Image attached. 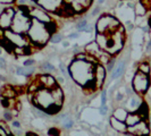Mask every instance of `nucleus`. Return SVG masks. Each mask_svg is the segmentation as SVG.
Listing matches in <instances>:
<instances>
[{"label":"nucleus","instance_id":"f257e3e1","mask_svg":"<svg viewBox=\"0 0 151 136\" xmlns=\"http://www.w3.org/2000/svg\"><path fill=\"white\" fill-rule=\"evenodd\" d=\"M67 70L68 75L73 78V81L83 87L94 79V65L89 61L74 59L68 66Z\"/></svg>","mask_w":151,"mask_h":136},{"label":"nucleus","instance_id":"f03ea898","mask_svg":"<svg viewBox=\"0 0 151 136\" xmlns=\"http://www.w3.org/2000/svg\"><path fill=\"white\" fill-rule=\"evenodd\" d=\"M26 35L33 47H43L47 42H49L51 33L48 31L45 24L33 19L32 25H31L30 30L27 31Z\"/></svg>","mask_w":151,"mask_h":136},{"label":"nucleus","instance_id":"7ed1b4c3","mask_svg":"<svg viewBox=\"0 0 151 136\" xmlns=\"http://www.w3.org/2000/svg\"><path fill=\"white\" fill-rule=\"evenodd\" d=\"M30 9L23 7H17L16 9V15L14 17V21L12 24V30L21 34H26L27 31L30 30L31 25H32V18L29 15Z\"/></svg>","mask_w":151,"mask_h":136},{"label":"nucleus","instance_id":"20e7f679","mask_svg":"<svg viewBox=\"0 0 151 136\" xmlns=\"http://www.w3.org/2000/svg\"><path fill=\"white\" fill-rule=\"evenodd\" d=\"M121 22L110 14H101L99 16L96 23V31L97 33H105V34H111L118 27L121 26Z\"/></svg>","mask_w":151,"mask_h":136},{"label":"nucleus","instance_id":"39448f33","mask_svg":"<svg viewBox=\"0 0 151 136\" xmlns=\"http://www.w3.org/2000/svg\"><path fill=\"white\" fill-rule=\"evenodd\" d=\"M151 85V81L149 75H145L143 73L136 72L133 79H132V90L134 91V93L142 97L148 93V90Z\"/></svg>","mask_w":151,"mask_h":136},{"label":"nucleus","instance_id":"423d86ee","mask_svg":"<svg viewBox=\"0 0 151 136\" xmlns=\"http://www.w3.org/2000/svg\"><path fill=\"white\" fill-rule=\"evenodd\" d=\"M33 106H38L43 110H48L51 106L55 105V100L52 98L51 91L48 89H40L38 92L33 94V99L31 101Z\"/></svg>","mask_w":151,"mask_h":136},{"label":"nucleus","instance_id":"0eeeda50","mask_svg":"<svg viewBox=\"0 0 151 136\" xmlns=\"http://www.w3.org/2000/svg\"><path fill=\"white\" fill-rule=\"evenodd\" d=\"M4 37L14 47H27L31 44L30 40L26 34H21V33L14 32L12 29L4 30Z\"/></svg>","mask_w":151,"mask_h":136},{"label":"nucleus","instance_id":"6e6552de","mask_svg":"<svg viewBox=\"0 0 151 136\" xmlns=\"http://www.w3.org/2000/svg\"><path fill=\"white\" fill-rule=\"evenodd\" d=\"M15 15H16V8L14 6L5 7L4 11L0 15V29H2V30L10 29Z\"/></svg>","mask_w":151,"mask_h":136},{"label":"nucleus","instance_id":"1a4fd4ad","mask_svg":"<svg viewBox=\"0 0 151 136\" xmlns=\"http://www.w3.org/2000/svg\"><path fill=\"white\" fill-rule=\"evenodd\" d=\"M29 15L31 16L32 19H35L38 22L43 23V24H48V23L52 22V17L50 16V14L48 11H45V9L39 7V6L31 8L30 11H29Z\"/></svg>","mask_w":151,"mask_h":136},{"label":"nucleus","instance_id":"9d476101","mask_svg":"<svg viewBox=\"0 0 151 136\" xmlns=\"http://www.w3.org/2000/svg\"><path fill=\"white\" fill-rule=\"evenodd\" d=\"M127 133L134 136H149L150 127H149L148 120H141L134 126L127 127Z\"/></svg>","mask_w":151,"mask_h":136},{"label":"nucleus","instance_id":"9b49d317","mask_svg":"<svg viewBox=\"0 0 151 136\" xmlns=\"http://www.w3.org/2000/svg\"><path fill=\"white\" fill-rule=\"evenodd\" d=\"M64 5V0H38V6L48 13H57Z\"/></svg>","mask_w":151,"mask_h":136},{"label":"nucleus","instance_id":"f8f14e48","mask_svg":"<svg viewBox=\"0 0 151 136\" xmlns=\"http://www.w3.org/2000/svg\"><path fill=\"white\" fill-rule=\"evenodd\" d=\"M106 67L100 62L94 65V82H96V85H97V89H101L104 86V84L106 82Z\"/></svg>","mask_w":151,"mask_h":136},{"label":"nucleus","instance_id":"ddd939ff","mask_svg":"<svg viewBox=\"0 0 151 136\" xmlns=\"http://www.w3.org/2000/svg\"><path fill=\"white\" fill-rule=\"evenodd\" d=\"M37 81L40 84L41 89H48V90H51L53 87H56L57 85H59L56 77H53L51 74H42L37 77Z\"/></svg>","mask_w":151,"mask_h":136},{"label":"nucleus","instance_id":"4468645a","mask_svg":"<svg viewBox=\"0 0 151 136\" xmlns=\"http://www.w3.org/2000/svg\"><path fill=\"white\" fill-rule=\"evenodd\" d=\"M92 0H64V2L72 5L75 14H82L90 6Z\"/></svg>","mask_w":151,"mask_h":136},{"label":"nucleus","instance_id":"2eb2a0df","mask_svg":"<svg viewBox=\"0 0 151 136\" xmlns=\"http://www.w3.org/2000/svg\"><path fill=\"white\" fill-rule=\"evenodd\" d=\"M84 51H85L86 53H89V54H91V56H93V57L97 58V59H99V58L101 57V54L105 52L104 50L100 49V47H99L98 43H97L96 41H92V42H90L89 44L85 45Z\"/></svg>","mask_w":151,"mask_h":136},{"label":"nucleus","instance_id":"dca6fc26","mask_svg":"<svg viewBox=\"0 0 151 136\" xmlns=\"http://www.w3.org/2000/svg\"><path fill=\"white\" fill-rule=\"evenodd\" d=\"M125 69H126V60L123 59V60L117 61V62H116V66L114 67L113 72L110 73V78H111V79H117V78H119V77L124 74Z\"/></svg>","mask_w":151,"mask_h":136},{"label":"nucleus","instance_id":"f3484780","mask_svg":"<svg viewBox=\"0 0 151 136\" xmlns=\"http://www.w3.org/2000/svg\"><path fill=\"white\" fill-rule=\"evenodd\" d=\"M142 100L140 99V95H137L136 94L135 97L134 95H132L131 98H129V102H127V105L125 107V109L129 111V112H134V111H137V109L140 108V106L142 105Z\"/></svg>","mask_w":151,"mask_h":136},{"label":"nucleus","instance_id":"a211bd4d","mask_svg":"<svg viewBox=\"0 0 151 136\" xmlns=\"http://www.w3.org/2000/svg\"><path fill=\"white\" fill-rule=\"evenodd\" d=\"M109 124L113 127L114 130H116L118 133H123V134L127 133V125L125 124V121L118 120V119H116L115 117L111 116L110 117V120H109Z\"/></svg>","mask_w":151,"mask_h":136},{"label":"nucleus","instance_id":"6ab92c4d","mask_svg":"<svg viewBox=\"0 0 151 136\" xmlns=\"http://www.w3.org/2000/svg\"><path fill=\"white\" fill-rule=\"evenodd\" d=\"M50 91H51L52 98L55 100V103L58 105V106H61L63 101H64V92H63V89L60 87V85H57L56 87L51 89Z\"/></svg>","mask_w":151,"mask_h":136},{"label":"nucleus","instance_id":"aec40b11","mask_svg":"<svg viewBox=\"0 0 151 136\" xmlns=\"http://www.w3.org/2000/svg\"><path fill=\"white\" fill-rule=\"evenodd\" d=\"M96 42L98 43L101 50L106 51L107 47H108V42H109V34H105V33H97L96 37Z\"/></svg>","mask_w":151,"mask_h":136},{"label":"nucleus","instance_id":"412c9836","mask_svg":"<svg viewBox=\"0 0 151 136\" xmlns=\"http://www.w3.org/2000/svg\"><path fill=\"white\" fill-rule=\"evenodd\" d=\"M35 73V67L32 66V67H17L15 69V74L18 76H24V77H31Z\"/></svg>","mask_w":151,"mask_h":136},{"label":"nucleus","instance_id":"4be33fe9","mask_svg":"<svg viewBox=\"0 0 151 136\" xmlns=\"http://www.w3.org/2000/svg\"><path fill=\"white\" fill-rule=\"evenodd\" d=\"M141 120H143L141 118V116L136 112V111H134V112H129L127 117H126V120H125V124L127 125V127H129V126L136 125L137 122H140Z\"/></svg>","mask_w":151,"mask_h":136},{"label":"nucleus","instance_id":"5701e85b","mask_svg":"<svg viewBox=\"0 0 151 136\" xmlns=\"http://www.w3.org/2000/svg\"><path fill=\"white\" fill-rule=\"evenodd\" d=\"M16 7H23V8H31L38 7V1L37 0H16L15 1Z\"/></svg>","mask_w":151,"mask_h":136},{"label":"nucleus","instance_id":"b1692460","mask_svg":"<svg viewBox=\"0 0 151 136\" xmlns=\"http://www.w3.org/2000/svg\"><path fill=\"white\" fill-rule=\"evenodd\" d=\"M127 115H129V111L125 108H117V109L114 110L113 117H115L116 119H118V120L121 121H125Z\"/></svg>","mask_w":151,"mask_h":136},{"label":"nucleus","instance_id":"393cba45","mask_svg":"<svg viewBox=\"0 0 151 136\" xmlns=\"http://www.w3.org/2000/svg\"><path fill=\"white\" fill-rule=\"evenodd\" d=\"M1 95H2V98L14 99L16 97V90L14 87L9 86V85H6L1 90Z\"/></svg>","mask_w":151,"mask_h":136},{"label":"nucleus","instance_id":"a878e982","mask_svg":"<svg viewBox=\"0 0 151 136\" xmlns=\"http://www.w3.org/2000/svg\"><path fill=\"white\" fill-rule=\"evenodd\" d=\"M40 70L43 73V74H51L53 72H56V67L53 66L50 61H43L41 62L40 65Z\"/></svg>","mask_w":151,"mask_h":136},{"label":"nucleus","instance_id":"bb28decb","mask_svg":"<svg viewBox=\"0 0 151 136\" xmlns=\"http://www.w3.org/2000/svg\"><path fill=\"white\" fill-rule=\"evenodd\" d=\"M31 110H32L33 115H34L35 117H39V118L47 119V118H49V117H50V116L47 113V111H45V110L41 109V108H40V107H38V106H33L32 108H31Z\"/></svg>","mask_w":151,"mask_h":136},{"label":"nucleus","instance_id":"cd10ccee","mask_svg":"<svg viewBox=\"0 0 151 136\" xmlns=\"http://www.w3.org/2000/svg\"><path fill=\"white\" fill-rule=\"evenodd\" d=\"M137 72L143 73L145 75H149L151 72L150 64H149L148 61H141V62L137 65Z\"/></svg>","mask_w":151,"mask_h":136},{"label":"nucleus","instance_id":"c85d7f7f","mask_svg":"<svg viewBox=\"0 0 151 136\" xmlns=\"http://www.w3.org/2000/svg\"><path fill=\"white\" fill-rule=\"evenodd\" d=\"M134 11H135V14L137 16H141V17H142V16L145 15V13H147L148 10H147V9H145V7H144L143 5H142V4H141V2L139 1L137 4H135V7H134Z\"/></svg>","mask_w":151,"mask_h":136},{"label":"nucleus","instance_id":"c756f323","mask_svg":"<svg viewBox=\"0 0 151 136\" xmlns=\"http://www.w3.org/2000/svg\"><path fill=\"white\" fill-rule=\"evenodd\" d=\"M49 42L52 43V44H57V43H60L63 42V34L60 33H53L50 35V39H49Z\"/></svg>","mask_w":151,"mask_h":136},{"label":"nucleus","instance_id":"7c9ffc66","mask_svg":"<svg viewBox=\"0 0 151 136\" xmlns=\"http://www.w3.org/2000/svg\"><path fill=\"white\" fill-rule=\"evenodd\" d=\"M89 23H88V19L86 18H81L78 22L76 23V25H75V27H76V31L77 32H83L84 31V29H85V26L88 25Z\"/></svg>","mask_w":151,"mask_h":136},{"label":"nucleus","instance_id":"2f4dec72","mask_svg":"<svg viewBox=\"0 0 151 136\" xmlns=\"http://www.w3.org/2000/svg\"><path fill=\"white\" fill-rule=\"evenodd\" d=\"M2 116H4V120H6L8 122H12V121L14 120V113L12 112V110L10 109H5V111L2 113Z\"/></svg>","mask_w":151,"mask_h":136},{"label":"nucleus","instance_id":"473e14b6","mask_svg":"<svg viewBox=\"0 0 151 136\" xmlns=\"http://www.w3.org/2000/svg\"><path fill=\"white\" fill-rule=\"evenodd\" d=\"M116 62H117V60L114 58V57H111L110 58V60L107 62V65H106V70L108 72V73H111L113 72V69L114 67L116 66Z\"/></svg>","mask_w":151,"mask_h":136},{"label":"nucleus","instance_id":"72a5a7b5","mask_svg":"<svg viewBox=\"0 0 151 136\" xmlns=\"http://www.w3.org/2000/svg\"><path fill=\"white\" fill-rule=\"evenodd\" d=\"M107 93L108 91L106 89L101 91V94H100V100H101V106H107Z\"/></svg>","mask_w":151,"mask_h":136},{"label":"nucleus","instance_id":"f704fd0d","mask_svg":"<svg viewBox=\"0 0 151 136\" xmlns=\"http://www.w3.org/2000/svg\"><path fill=\"white\" fill-rule=\"evenodd\" d=\"M61 125H63V127L66 129H70L73 126H74V121L72 120V119H66V120H64L61 122Z\"/></svg>","mask_w":151,"mask_h":136},{"label":"nucleus","instance_id":"c9c22d12","mask_svg":"<svg viewBox=\"0 0 151 136\" xmlns=\"http://www.w3.org/2000/svg\"><path fill=\"white\" fill-rule=\"evenodd\" d=\"M48 134L50 136H58L60 134V132H59V129L56 128V127H52V128L49 129V132H48Z\"/></svg>","mask_w":151,"mask_h":136},{"label":"nucleus","instance_id":"e433bc0d","mask_svg":"<svg viewBox=\"0 0 151 136\" xmlns=\"http://www.w3.org/2000/svg\"><path fill=\"white\" fill-rule=\"evenodd\" d=\"M96 29V25H92L91 23H89L86 26H85V29H84V33H92L93 32V30Z\"/></svg>","mask_w":151,"mask_h":136},{"label":"nucleus","instance_id":"4c0bfd02","mask_svg":"<svg viewBox=\"0 0 151 136\" xmlns=\"http://www.w3.org/2000/svg\"><path fill=\"white\" fill-rule=\"evenodd\" d=\"M140 2L145 7V9H147L148 11L151 10V0H140Z\"/></svg>","mask_w":151,"mask_h":136},{"label":"nucleus","instance_id":"58836bf2","mask_svg":"<svg viewBox=\"0 0 151 136\" xmlns=\"http://www.w3.org/2000/svg\"><path fill=\"white\" fill-rule=\"evenodd\" d=\"M34 65H35V60L34 59H26L23 62V66H25V67H32Z\"/></svg>","mask_w":151,"mask_h":136},{"label":"nucleus","instance_id":"ea45409f","mask_svg":"<svg viewBox=\"0 0 151 136\" xmlns=\"http://www.w3.org/2000/svg\"><path fill=\"white\" fill-rule=\"evenodd\" d=\"M100 11H101V7H100V5L98 6H96V7L92 9V11H91V16L92 17H94V16H97L100 14Z\"/></svg>","mask_w":151,"mask_h":136},{"label":"nucleus","instance_id":"a19ab883","mask_svg":"<svg viewBox=\"0 0 151 136\" xmlns=\"http://www.w3.org/2000/svg\"><path fill=\"white\" fill-rule=\"evenodd\" d=\"M99 113L101 116H106L108 113V107L107 106H100L99 107Z\"/></svg>","mask_w":151,"mask_h":136},{"label":"nucleus","instance_id":"79ce46f5","mask_svg":"<svg viewBox=\"0 0 151 136\" xmlns=\"http://www.w3.org/2000/svg\"><path fill=\"white\" fill-rule=\"evenodd\" d=\"M124 98H125V95H124L122 92H117V93L115 94V100H116V101H118V102L123 101V100H124Z\"/></svg>","mask_w":151,"mask_h":136},{"label":"nucleus","instance_id":"37998d69","mask_svg":"<svg viewBox=\"0 0 151 136\" xmlns=\"http://www.w3.org/2000/svg\"><path fill=\"white\" fill-rule=\"evenodd\" d=\"M59 70H60L61 74H63V77H64V76H67L68 75V70L65 67H64V65H63L61 62L59 64Z\"/></svg>","mask_w":151,"mask_h":136},{"label":"nucleus","instance_id":"c03bdc74","mask_svg":"<svg viewBox=\"0 0 151 136\" xmlns=\"http://www.w3.org/2000/svg\"><path fill=\"white\" fill-rule=\"evenodd\" d=\"M6 67H7V62H6V59H5L2 56H0V68H1V69H5Z\"/></svg>","mask_w":151,"mask_h":136},{"label":"nucleus","instance_id":"a18cd8bd","mask_svg":"<svg viewBox=\"0 0 151 136\" xmlns=\"http://www.w3.org/2000/svg\"><path fill=\"white\" fill-rule=\"evenodd\" d=\"M80 38V32H72L68 34V39H78Z\"/></svg>","mask_w":151,"mask_h":136},{"label":"nucleus","instance_id":"49530a36","mask_svg":"<svg viewBox=\"0 0 151 136\" xmlns=\"http://www.w3.org/2000/svg\"><path fill=\"white\" fill-rule=\"evenodd\" d=\"M10 125H12L13 128H22V125H21V122L18 120H13Z\"/></svg>","mask_w":151,"mask_h":136},{"label":"nucleus","instance_id":"de8ad7c7","mask_svg":"<svg viewBox=\"0 0 151 136\" xmlns=\"http://www.w3.org/2000/svg\"><path fill=\"white\" fill-rule=\"evenodd\" d=\"M16 0H0V5H15Z\"/></svg>","mask_w":151,"mask_h":136},{"label":"nucleus","instance_id":"09e8293b","mask_svg":"<svg viewBox=\"0 0 151 136\" xmlns=\"http://www.w3.org/2000/svg\"><path fill=\"white\" fill-rule=\"evenodd\" d=\"M145 52L147 53L151 52V39L147 42V44H145Z\"/></svg>","mask_w":151,"mask_h":136},{"label":"nucleus","instance_id":"8fccbe9b","mask_svg":"<svg viewBox=\"0 0 151 136\" xmlns=\"http://www.w3.org/2000/svg\"><path fill=\"white\" fill-rule=\"evenodd\" d=\"M10 134H8V132L4 127L0 126V136H9Z\"/></svg>","mask_w":151,"mask_h":136},{"label":"nucleus","instance_id":"3c124183","mask_svg":"<svg viewBox=\"0 0 151 136\" xmlns=\"http://www.w3.org/2000/svg\"><path fill=\"white\" fill-rule=\"evenodd\" d=\"M141 30H142V32H143V33H149L151 29L148 26V25H145V26H142V27H141Z\"/></svg>","mask_w":151,"mask_h":136},{"label":"nucleus","instance_id":"603ef678","mask_svg":"<svg viewBox=\"0 0 151 136\" xmlns=\"http://www.w3.org/2000/svg\"><path fill=\"white\" fill-rule=\"evenodd\" d=\"M56 79H57V82H58L59 85H60V84H64V82H65L64 77H60V76H57V77H56Z\"/></svg>","mask_w":151,"mask_h":136},{"label":"nucleus","instance_id":"864d4df0","mask_svg":"<svg viewBox=\"0 0 151 136\" xmlns=\"http://www.w3.org/2000/svg\"><path fill=\"white\" fill-rule=\"evenodd\" d=\"M69 42H68V41H63V47H64V48H68V47H69Z\"/></svg>","mask_w":151,"mask_h":136},{"label":"nucleus","instance_id":"5fc2aeb1","mask_svg":"<svg viewBox=\"0 0 151 136\" xmlns=\"http://www.w3.org/2000/svg\"><path fill=\"white\" fill-rule=\"evenodd\" d=\"M25 136H38L35 133H33V132H27L26 134H25Z\"/></svg>","mask_w":151,"mask_h":136},{"label":"nucleus","instance_id":"6e6d98bb","mask_svg":"<svg viewBox=\"0 0 151 136\" xmlns=\"http://www.w3.org/2000/svg\"><path fill=\"white\" fill-rule=\"evenodd\" d=\"M147 25H148V26H149V27L151 29V16L149 17V18H148V21H147Z\"/></svg>","mask_w":151,"mask_h":136},{"label":"nucleus","instance_id":"4d7b16f0","mask_svg":"<svg viewBox=\"0 0 151 136\" xmlns=\"http://www.w3.org/2000/svg\"><path fill=\"white\" fill-rule=\"evenodd\" d=\"M105 1H106V0H98V5H102Z\"/></svg>","mask_w":151,"mask_h":136},{"label":"nucleus","instance_id":"13d9d810","mask_svg":"<svg viewBox=\"0 0 151 136\" xmlns=\"http://www.w3.org/2000/svg\"><path fill=\"white\" fill-rule=\"evenodd\" d=\"M4 9H5V8L2 7V5H0V15H1V13L4 11Z\"/></svg>","mask_w":151,"mask_h":136},{"label":"nucleus","instance_id":"bf43d9fd","mask_svg":"<svg viewBox=\"0 0 151 136\" xmlns=\"http://www.w3.org/2000/svg\"><path fill=\"white\" fill-rule=\"evenodd\" d=\"M2 51H4V49H2V47H1V45H0V56H1V54H2Z\"/></svg>","mask_w":151,"mask_h":136},{"label":"nucleus","instance_id":"052dcab7","mask_svg":"<svg viewBox=\"0 0 151 136\" xmlns=\"http://www.w3.org/2000/svg\"><path fill=\"white\" fill-rule=\"evenodd\" d=\"M124 136H134V135H132V134H129V133H125Z\"/></svg>","mask_w":151,"mask_h":136},{"label":"nucleus","instance_id":"680f3d73","mask_svg":"<svg viewBox=\"0 0 151 136\" xmlns=\"http://www.w3.org/2000/svg\"><path fill=\"white\" fill-rule=\"evenodd\" d=\"M148 93L150 94V98H151V85H150V87H149V90H148Z\"/></svg>","mask_w":151,"mask_h":136},{"label":"nucleus","instance_id":"e2e57ef3","mask_svg":"<svg viewBox=\"0 0 151 136\" xmlns=\"http://www.w3.org/2000/svg\"><path fill=\"white\" fill-rule=\"evenodd\" d=\"M150 32H151V30H150Z\"/></svg>","mask_w":151,"mask_h":136},{"label":"nucleus","instance_id":"0e129e2a","mask_svg":"<svg viewBox=\"0 0 151 136\" xmlns=\"http://www.w3.org/2000/svg\"><path fill=\"white\" fill-rule=\"evenodd\" d=\"M37 1H38V0H37Z\"/></svg>","mask_w":151,"mask_h":136}]
</instances>
